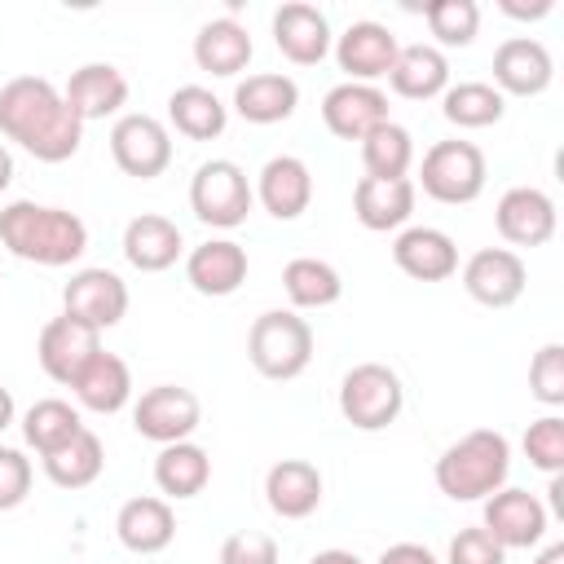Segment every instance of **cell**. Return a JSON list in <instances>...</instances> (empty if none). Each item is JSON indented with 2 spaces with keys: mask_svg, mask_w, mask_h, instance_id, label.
<instances>
[{
  "mask_svg": "<svg viewBox=\"0 0 564 564\" xmlns=\"http://www.w3.org/2000/svg\"><path fill=\"white\" fill-rule=\"evenodd\" d=\"M0 132L40 163H66L84 145V123L44 75H18L0 88Z\"/></svg>",
  "mask_w": 564,
  "mask_h": 564,
  "instance_id": "obj_1",
  "label": "cell"
},
{
  "mask_svg": "<svg viewBox=\"0 0 564 564\" xmlns=\"http://www.w3.org/2000/svg\"><path fill=\"white\" fill-rule=\"evenodd\" d=\"M0 242L9 256L44 269L75 264L88 251V225L66 207H44L31 198H18L0 207Z\"/></svg>",
  "mask_w": 564,
  "mask_h": 564,
  "instance_id": "obj_2",
  "label": "cell"
},
{
  "mask_svg": "<svg viewBox=\"0 0 564 564\" xmlns=\"http://www.w3.org/2000/svg\"><path fill=\"white\" fill-rule=\"evenodd\" d=\"M436 489L454 502H480L498 494L511 476V441L494 427H476L441 449L436 458Z\"/></svg>",
  "mask_w": 564,
  "mask_h": 564,
  "instance_id": "obj_3",
  "label": "cell"
},
{
  "mask_svg": "<svg viewBox=\"0 0 564 564\" xmlns=\"http://www.w3.org/2000/svg\"><path fill=\"white\" fill-rule=\"evenodd\" d=\"M247 357H251L256 375H264L273 383L300 379L313 361V326L295 308H269L247 330Z\"/></svg>",
  "mask_w": 564,
  "mask_h": 564,
  "instance_id": "obj_4",
  "label": "cell"
},
{
  "mask_svg": "<svg viewBox=\"0 0 564 564\" xmlns=\"http://www.w3.org/2000/svg\"><path fill=\"white\" fill-rule=\"evenodd\" d=\"M405 410V383L383 361H361L339 379V414L357 432H383Z\"/></svg>",
  "mask_w": 564,
  "mask_h": 564,
  "instance_id": "obj_5",
  "label": "cell"
},
{
  "mask_svg": "<svg viewBox=\"0 0 564 564\" xmlns=\"http://www.w3.org/2000/svg\"><path fill=\"white\" fill-rule=\"evenodd\" d=\"M485 176H489V163H485V150L476 141H436L427 145L423 163H419V185L427 198L436 203H476L485 194Z\"/></svg>",
  "mask_w": 564,
  "mask_h": 564,
  "instance_id": "obj_6",
  "label": "cell"
},
{
  "mask_svg": "<svg viewBox=\"0 0 564 564\" xmlns=\"http://www.w3.org/2000/svg\"><path fill=\"white\" fill-rule=\"evenodd\" d=\"M256 203L247 172L234 159H207L189 176V212L212 229H238Z\"/></svg>",
  "mask_w": 564,
  "mask_h": 564,
  "instance_id": "obj_7",
  "label": "cell"
},
{
  "mask_svg": "<svg viewBox=\"0 0 564 564\" xmlns=\"http://www.w3.org/2000/svg\"><path fill=\"white\" fill-rule=\"evenodd\" d=\"M110 159L123 176H137V181H154L167 172L172 163V132L163 119L154 115H119L115 128H110Z\"/></svg>",
  "mask_w": 564,
  "mask_h": 564,
  "instance_id": "obj_8",
  "label": "cell"
},
{
  "mask_svg": "<svg viewBox=\"0 0 564 564\" xmlns=\"http://www.w3.org/2000/svg\"><path fill=\"white\" fill-rule=\"evenodd\" d=\"M203 423V401L181 388V383H154L137 397L132 405V427L137 436L154 441V445H176V441H189Z\"/></svg>",
  "mask_w": 564,
  "mask_h": 564,
  "instance_id": "obj_9",
  "label": "cell"
},
{
  "mask_svg": "<svg viewBox=\"0 0 564 564\" xmlns=\"http://www.w3.org/2000/svg\"><path fill=\"white\" fill-rule=\"evenodd\" d=\"M546 524H551V511L538 494L529 489H498L485 498V520L480 529H489V538L502 546V551H529L546 538Z\"/></svg>",
  "mask_w": 564,
  "mask_h": 564,
  "instance_id": "obj_10",
  "label": "cell"
},
{
  "mask_svg": "<svg viewBox=\"0 0 564 564\" xmlns=\"http://www.w3.org/2000/svg\"><path fill=\"white\" fill-rule=\"evenodd\" d=\"M529 269L511 247H480L463 264V291L485 308H511L524 295Z\"/></svg>",
  "mask_w": 564,
  "mask_h": 564,
  "instance_id": "obj_11",
  "label": "cell"
},
{
  "mask_svg": "<svg viewBox=\"0 0 564 564\" xmlns=\"http://www.w3.org/2000/svg\"><path fill=\"white\" fill-rule=\"evenodd\" d=\"M62 308L70 317L88 322L93 330H110L128 313V282L110 269H79L62 286Z\"/></svg>",
  "mask_w": 564,
  "mask_h": 564,
  "instance_id": "obj_12",
  "label": "cell"
},
{
  "mask_svg": "<svg viewBox=\"0 0 564 564\" xmlns=\"http://www.w3.org/2000/svg\"><path fill=\"white\" fill-rule=\"evenodd\" d=\"M97 352H101V330H93L88 322H79V317H70V313L44 322L40 344H35V357H40L44 375H48L53 383H66V388H70V379H75Z\"/></svg>",
  "mask_w": 564,
  "mask_h": 564,
  "instance_id": "obj_13",
  "label": "cell"
},
{
  "mask_svg": "<svg viewBox=\"0 0 564 564\" xmlns=\"http://www.w3.org/2000/svg\"><path fill=\"white\" fill-rule=\"evenodd\" d=\"M555 79L551 48L533 35H511L494 48V88L502 97H538Z\"/></svg>",
  "mask_w": 564,
  "mask_h": 564,
  "instance_id": "obj_14",
  "label": "cell"
},
{
  "mask_svg": "<svg viewBox=\"0 0 564 564\" xmlns=\"http://www.w3.org/2000/svg\"><path fill=\"white\" fill-rule=\"evenodd\" d=\"M397 35L383 26V22H370V18H361V22H348L344 26V35H335V62H339V70L352 79V84H375V79H383L388 70H392V62H397Z\"/></svg>",
  "mask_w": 564,
  "mask_h": 564,
  "instance_id": "obj_15",
  "label": "cell"
},
{
  "mask_svg": "<svg viewBox=\"0 0 564 564\" xmlns=\"http://www.w3.org/2000/svg\"><path fill=\"white\" fill-rule=\"evenodd\" d=\"M494 225L511 247H542L555 238V203L538 185H511L494 207Z\"/></svg>",
  "mask_w": 564,
  "mask_h": 564,
  "instance_id": "obj_16",
  "label": "cell"
},
{
  "mask_svg": "<svg viewBox=\"0 0 564 564\" xmlns=\"http://www.w3.org/2000/svg\"><path fill=\"white\" fill-rule=\"evenodd\" d=\"M273 44L295 66H317L330 53V22L308 0H286L273 9Z\"/></svg>",
  "mask_w": 564,
  "mask_h": 564,
  "instance_id": "obj_17",
  "label": "cell"
},
{
  "mask_svg": "<svg viewBox=\"0 0 564 564\" xmlns=\"http://www.w3.org/2000/svg\"><path fill=\"white\" fill-rule=\"evenodd\" d=\"M322 123L339 141H366L379 123H388V97L375 84L344 79L322 97Z\"/></svg>",
  "mask_w": 564,
  "mask_h": 564,
  "instance_id": "obj_18",
  "label": "cell"
},
{
  "mask_svg": "<svg viewBox=\"0 0 564 564\" xmlns=\"http://www.w3.org/2000/svg\"><path fill=\"white\" fill-rule=\"evenodd\" d=\"M392 260L414 282H445L458 273V247L436 225H405L392 242Z\"/></svg>",
  "mask_w": 564,
  "mask_h": 564,
  "instance_id": "obj_19",
  "label": "cell"
},
{
  "mask_svg": "<svg viewBox=\"0 0 564 564\" xmlns=\"http://www.w3.org/2000/svg\"><path fill=\"white\" fill-rule=\"evenodd\" d=\"M256 198L273 220H295L313 203V172L300 154H273L256 176Z\"/></svg>",
  "mask_w": 564,
  "mask_h": 564,
  "instance_id": "obj_20",
  "label": "cell"
},
{
  "mask_svg": "<svg viewBox=\"0 0 564 564\" xmlns=\"http://www.w3.org/2000/svg\"><path fill=\"white\" fill-rule=\"evenodd\" d=\"M185 282L198 295H234L247 282V247L234 238H207L185 256Z\"/></svg>",
  "mask_w": 564,
  "mask_h": 564,
  "instance_id": "obj_21",
  "label": "cell"
},
{
  "mask_svg": "<svg viewBox=\"0 0 564 564\" xmlns=\"http://www.w3.org/2000/svg\"><path fill=\"white\" fill-rule=\"evenodd\" d=\"M115 538L132 551V555H159L172 546L176 538V511L167 498H154V494H141V498H128L115 516Z\"/></svg>",
  "mask_w": 564,
  "mask_h": 564,
  "instance_id": "obj_22",
  "label": "cell"
},
{
  "mask_svg": "<svg viewBox=\"0 0 564 564\" xmlns=\"http://www.w3.org/2000/svg\"><path fill=\"white\" fill-rule=\"evenodd\" d=\"M66 106L79 115V123H93V119H106V115H119L123 101H128V79L119 66L110 62H84L79 70H70L66 88H62Z\"/></svg>",
  "mask_w": 564,
  "mask_h": 564,
  "instance_id": "obj_23",
  "label": "cell"
},
{
  "mask_svg": "<svg viewBox=\"0 0 564 564\" xmlns=\"http://www.w3.org/2000/svg\"><path fill=\"white\" fill-rule=\"evenodd\" d=\"M264 502L282 520H304L322 507V471L308 458H282L264 471Z\"/></svg>",
  "mask_w": 564,
  "mask_h": 564,
  "instance_id": "obj_24",
  "label": "cell"
},
{
  "mask_svg": "<svg viewBox=\"0 0 564 564\" xmlns=\"http://www.w3.org/2000/svg\"><path fill=\"white\" fill-rule=\"evenodd\" d=\"M185 251V238H181V225L159 216V212H141L128 220L123 229V260L141 273H163L181 260Z\"/></svg>",
  "mask_w": 564,
  "mask_h": 564,
  "instance_id": "obj_25",
  "label": "cell"
},
{
  "mask_svg": "<svg viewBox=\"0 0 564 564\" xmlns=\"http://www.w3.org/2000/svg\"><path fill=\"white\" fill-rule=\"evenodd\" d=\"M352 216L370 234L405 229V220L414 216V181L410 176H397V181L361 176L357 189H352Z\"/></svg>",
  "mask_w": 564,
  "mask_h": 564,
  "instance_id": "obj_26",
  "label": "cell"
},
{
  "mask_svg": "<svg viewBox=\"0 0 564 564\" xmlns=\"http://www.w3.org/2000/svg\"><path fill=\"white\" fill-rule=\"evenodd\" d=\"M251 53H256V44L238 18H212L194 35V62H198V70H207L216 79H234L238 70H247Z\"/></svg>",
  "mask_w": 564,
  "mask_h": 564,
  "instance_id": "obj_27",
  "label": "cell"
},
{
  "mask_svg": "<svg viewBox=\"0 0 564 564\" xmlns=\"http://www.w3.org/2000/svg\"><path fill=\"white\" fill-rule=\"evenodd\" d=\"M295 106H300V84H295L291 75H282V70L247 75V79H238V88H234V110H238L247 123H260V128L291 119Z\"/></svg>",
  "mask_w": 564,
  "mask_h": 564,
  "instance_id": "obj_28",
  "label": "cell"
},
{
  "mask_svg": "<svg viewBox=\"0 0 564 564\" xmlns=\"http://www.w3.org/2000/svg\"><path fill=\"white\" fill-rule=\"evenodd\" d=\"M70 392H75V401H79L84 410H93V414H119V410L132 401V370H128L123 357H115V352L101 348V352L70 379Z\"/></svg>",
  "mask_w": 564,
  "mask_h": 564,
  "instance_id": "obj_29",
  "label": "cell"
},
{
  "mask_svg": "<svg viewBox=\"0 0 564 564\" xmlns=\"http://www.w3.org/2000/svg\"><path fill=\"white\" fill-rule=\"evenodd\" d=\"M388 84L397 97H410V101L441 97L449 88V57L436 44H405V48H397Z\"/></svg>",
  "mask_w": 564,
  "mask_h": 564,
  "instance_id": "obj_30",
  "label": "cell"
},
{
  "mask_svg": "<svg viewBox=\"0 0 564 564\" xmlns=\"http://www.w3.org/2000/svg\"><path fill=\"white\" fill-rule=\"evenodd\" d=\"M167 123H172L181 137H189V141H212V137L225 132L229 106H225L212 88H203V84H181V88H172V97H167Z\"/></svg>",
  "mask_w": 564,
  "mask_h": 564,
  "instance_id": "obj_31",
  "label": "cell"
},
{
  "mask_svg": "<svg viewBox=\"0 0 564 564\" xmlns=\"http://www.w3.org/2000/svg\"><path fill=\"white\" fill-rule=\"evenodd\" d=\"M212 480V458L203 445L194 441H176V445H159L154 458V485L167 498H198Z\"/></svg>",
  "mask_w": 564,
  "mask_h": 564,
  "instance_id": "obj_32",
  "label": "cell"
},
{
  "mask_svg": "<svg viewBox=\"0 0 564 564\" xmlns=\"http://www.w3.org/2000/svg\"><path fill=\"white\" fill-rule=\"evenodd\" d=\"M101 467H106V445L93 427H79L62 449L44 454V476L57 489H84L101 476Z\"/></svg>",
  "mask_w": 564,
  "mask_h": 564,
  "instance_id": "obj_33",
  "label": "cell"
},
{
  "mask_svg": "<svg viewBox=\"0 0 564 564\" xmlns=\"http://www.w3.org/2000/svg\"><path fill=\"white\" fill-rule=\"evenodd\" d=\"M282 291L295 308H330L339 295H344V278L330 260H317V256H295L286 269H282Z\"/></svg>",
  "mask_w": 564,
  "mask_h": 564,
  "instance_id": "obj_34",
  "label": "cell"
},
{
  "mask_svg": "<svg viewBox=\"0 0 564 564\" xmlns=\"http://www.w3.org/2000/svg\"><path fill=\"white\" fill-rule=\"evenodd\" d=\"M441 115L454 128H494L507 115V97L485 79H463L441 93Z\"/></svg>",
  "mask_w": 564,
  "mask_h": 564,
  "instance_id": "obj_35",
  "label": "cell"
},
{
  "mask_svg": "<svg viewBox=\"0 0 564 564\" xmlns=\"http://www.w3.org/2000/svg\"><path fill=\"white\" fill-rule=\"evenodd\" d=\"M79 427H84L79 410H75L70 401H62V397H44V401H35V405L22 414V436H26V445H31L40 458L53 454V449H62Z\"/></svg>",
  "mask_w": 564,
  "mask_h": 564,
  "instance_id": "obj_36",
  "label": "cell"
},
{
  "mask_svg": "<svg viewBox=\"0 0 564 564\" xmlns=\"http://www.w3.org/2000/svg\"><path fill=\"white\" fill-rule=\"evenodd\" d=\"M361 163H366V176H379V181H397L410 172L414 163V137L410 128L401 123H379L366 141H361Z\"/></svg>",
  "mask_w": 564,
  "mask_h": 564,
  "instance_id": "obj_37",
  "label": "cell"
},
{
  "mask_svg": "<svg viewBox=\"0 0 564 564\" xmlns=\"http://www.w3.org/2000/svg\"><path fill=\"white\" fill-rule=\"evenodd\" d=\"M427 31L436 35L441 48H467L480 31V4L476 0H432L423 9Z\"/></svg>",
  "mask_w": 564,
  "mask_h": 564,
  "instance_id": "obj_38",
  "label": "cell"
},
{
  "mask_svg": "<svg viewBox=\"0 0 564 564\" xmlns=\"http://www.w3.org/2000/svg\"><path fill=\"white\" fill-rule=\"evenodd\" d=\"M524 454L538 471L546 476H560L564 471V419L560 414H542L529 423L524 432Z\"/></svg>",
  "mask_w": 564,
  "mask_h": 564,
  "instance_id": "obj_39",
  "label": "cell"
},
{
  "mask_svg": "<svg viewBox=\"0 0 564 564\" xmlns=\"http://www.w3.org/2000/svg\"><path fill=\"white\" fill-rule=\"evenodd\" d=\"M529 392L542 405H564V344H542L529 361Z\"/></svg>",
  "mask_w": 564,
  "mask_h": 564,
  "instance_id": "obj_40",
  "label": "cell"
},
{
  "mask_svg": "<svg viewBox=\"0 0 564 564\" xmlns=\"http://www.w3.org/2000/svg\"><path fill=\"white\" fill-rule=\"evenodd\" d=\"M445 564H507V551L489 538V529L471 524V529H458V533L449 538Z\"/></svg>",
  "mask_w": 564,
  "mask_h": 564,
  "instance_id": "obj_41",
  "label": "cell"
},
{
  "mask_svg": "<svg viewBox=\"0 0 564 564\" xmlns=\"http://www.w3.org/2000/svg\"><path fill=\"white\" fill-rule=\"evenodd\" d=\"M220 564H278V542L260 529H238L220 542Z\"/></svg>",
  "mask_w": 564,
  "mask_h": 564,
  "instance_id": "obj_42",
  "label": "cell"
},
{
  "mask_svg": "<svg viewBox=\"0 0 564 564\" xmlns=\"http://www.w3.org/2000/svg\"><path fill=\"white\" fill-rule=\"evenodd\" d=\"M31 494V458L13 445H0V511L22 507Z\"/></svg>",
  "mask_w": 564,
  "mask_h": 564,
  "instance_id": "obj_43",
  "label": "cell"
},
{
  "mask_svg": "<svg viewBox=\"0 0 564 564\" xmlns=\"http://www.w3.org/2000/svg\"><path fill=\"white\" fill-rule=\"evenodd\" d=\"M379 564H436V555H432L423 542H392V546L379 555Z\"/></svg>",
  "mask_w": 564,
  "mask_h": 564,
  "instance_id": "obj_44",
  "label": "cell"
},
{
  "mask_svg": "<svg viewBox=\"0 0 564 564\" xmlns=\"http://www.w3.org/2000/svg\"><path fill=\"white\" fill-rule=\"evenodd\" d=\"M555 9V0H538V4H511V0H502V13H511V18H546Z\"/></svg>",
  "mask_w": 564,
  "mask_h": 564,
  "instance_id": "obj_45",
  "label": "cell"
},
{
  "mask_svg": "<svg viewBox=\"0 0 564 564\" xmlns=\"http://www.w3.org/2000/svg\"><path fill=\"white\" fill-rule=\"evenodd\" d=\"M308 564H361L352 551H339V546H330V551H317Z\"/></svg>",
  "mask_w": 564,
  "mask_h": 564,
  "instance_id": "obj_46",
  "label": "cell"
},
{
  "mask_svg": "<svg viewBox=\"0 0 564 564\" xmlns=\"http://www.w3.org/2000/svg\"><path fill=\"white\" fill-rule=\"evenodd\" d=\"M546 494H551V511L564 516V476H551V489Z\"/></svg>",
  "mask_w": 564,
  "mask_h": 564,
  "instance_id": "obj_47",
  "label": "cell"
},
{
  "mask_svg": "<svg viewBox=\"0 0 564 564\" xmlns=\"http://www.w3.org/2000/svg\"><path fill=\"white\" fill-rule=\"evenodd\" d=\"M533 564H564V542H551V546H542Z\"/></svg>",
  "mask_w": 564,
  "mask_h": 564,
  "instance_id": "obj_48",
  "label": "cell"
},
{
  "mask_svg": "<svg viewBox=\"0 0 564 564\" xmlns=\"http://www.w3.org/2000/svg\"><path fill=\"white\" fill-rule=\"evenodd\" d=\"M9 423H13V392L0 383V432H4Z\"/></svg>",
  "mask_w": 564,
  "mask_h": 564,
  "instance_id": "obj_49",
  "label": "cell"
},
{
  "mask_svg": "<svg viewBox=\"0 0 564 564\" xmlns=\"http://www.w3.org/2000/svg\"><path fill=\"white\" fill-rule=\"evenodd\" d=\"M9 181H13V154L0 145V194L9 189Z\"/></svg>",
  "mask_w": 564,
  "mask_h": 564,
  "instance_id": "obj_50",
  "label": "cell"
}]
</instances>
